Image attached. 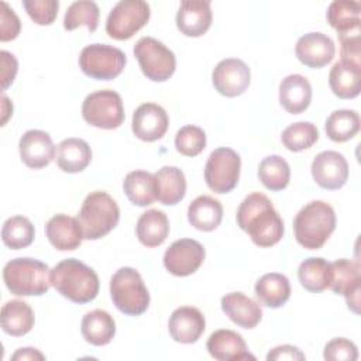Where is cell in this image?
I'll return each instance as SVG.
<instances>
[{"label":"cell","mask_w":361,"mask_h":361,"mask_svg":"<svg viewBox=\"0 0 361 361\" xmlns=\"http://www.w3.org/2000/svg\"><path fill=\"white\" fill-rule=\"evenodd\" d=\"M237 224L258 247H272L283 235V221L271 200L259 192L244 197L237 209Z\"/></svg>","instance_id":"obj_1"},{"label":"cell","mask_w":361,"mask_h":361,"mask_svg":"<svg viewBox=\"0 0 361 361\" xmlns=\"http://www.w3.org/2000/svg\"><path fill=\"white\" fill-rule=\"evenodd\" d=\"M51 285L73 303L92 302L99 293L97 274L76 258H68L58 262L51 269Z\"/></svg>","instance_id":"obj_2"},{"label":"cell","mask_w":361,"mask_h":361,"mask_svg":"<svg viewBox=\"0 0 361 361\" xmlns=\"http://www.w3.org/2000/svg\"><path fill=\"white\" fill-rule=\"evenodd\" d=\"M336 228L334 209L323 202L313 200L305 204L293 220L296 241L307 250L322 248Z\"/></svg>","instance_id":"obj_3"},{"label":"cell","mask_w":361,"mask_h":361,"mask_svg":"<svg viewBox=\"0 0 361 361\" xmlns=\"http://www.w3.org/2000/svg\"><path fill=\"white\" fill-rule=\"evenodd\" d=\"M7 289L17 296H41L51 286L49 267L34 258H14L3 268Z\"/></svg>","instance_id":"obj_4"},{"label":"cell","mask_w":361,"mask_h":361,"mask_svg":"<svg viewBox=\"0 0 361 361\" xmlns=\"http://www.w3.org/2000/svg\"><path fill=\"white\" fill-rule=\"evenodd\" d=\"M76 219L86 240H99L117 226L120 209L109 193L94 190L85 197Z\"/></svg>","instance_id":"obj_5"},{"label":"cell","mask_w":361,"mask_h":361,"mask_svg":"<svg viewBox=\"0 0 361 361\" xmlns=\"http://www.w3.org/2000/svg\"><path fill=\"white\" fill-rule=\"evenodd\" d=\"M110 295L114 306L128 316H140L149 306V292L140 272L130 267H123L113 274Z\"/></svg>","instance_id":"obj_6"},{"label":"cell","mask_w":361,"mask_h":361,"mask_svg":"<svg viewBox=\"0 0 361 361\" xmlns=\"http://www.w3.org/2000/svg\"><path fill=\"white\" fill-rule=\"evenodd\" d=\"M83 120L97 128L114 130L124 121L121 96L110 89L97 90L86 96L82 104Z\"/></svg>","instance_id":"obj_7"},{"label":"cell","mask_w":361,"mask_h":361,"mask_svg":"<svg viewBox=\"0 0 361 361\" xmlns=\"http://www.w3.org/2000/svg\"><path fill=\"white\" fill-rule=\"evenodd\" d=\"M127 63L126 54L111 45L90 44L79 55L82 72L97 80H111L117 78Z\"/></svg>","instance_id":"obj_8"},{"label":"cell","mask_w":361,"mask_h":361,"mask_svg":"<svg viewBox=\"0 0 361 361\" xmlns=\"http://www.w3.org/2000/svg\"><path fill=\"white\" fill-rule=\"evenodd\" d=\"M134 55L141 72L152 82L168 80L176 69L175 54L152 37L140 38L134 45Z\"/></svg>","instance_id":"obj_9"},{"label":"cell","mask_w":361,"mask_h":361,"mask_svg":"<svg viewBox=\"0 0 361 361\" xmlns=\"http://www.w3.org/2000/svg\"><path fill=\"white\" fill-rule=\"evenodd\" d=\"M151 8L142 0H121L109 13L106 32L110 38L124 41L140 31L149 20Z\"/></svg>","instance_id":"obj_10"},{"label":"cell","mask_w":361,"mask_h":361,"mask_svg":"<svg viewBox=\"0 0 361 361\" xmlns=\"http://www.w3.org/2000/svg\"><path fill=\"white\" fill-rule=\"evenodd\" d=\"M241 158L227 147H220L212 151L204 165V180L214 193L231 192L240 179Z\"/></svg>","instance_id":"obj_11"},{"label":"cell","mask_w":361,"mask_h":361,"mask_svg":"<svg viewBox=\"0 0 361 361\" xmlns=\"http://www.w3.org/2000/svg\"><path fill=\"white\" fill-rule=\"evenodd\" d=\"M329 288L336 295L345 298L348 309L360 313V290H361V272L360 264L347 258L330 262Z\"/></svg>","instance_id":"obj_12"},{"label":"cell","mask_w":361,"mask_h":361,"mask_svg":"<svg viewBox=\"0 0 361 361\" xmlns=\"http://www.w3.org/2000/svg\"><path fill=\"white\" fill-rule=\"evenodd\" d=\"M204 255L206 251L199 241L193 238H180L166 248L164 254V267L175 276H188L200 268Z\"/></svg>","instance_id":"obj_13"},{"label":"cell","mask_w":361,"mask_h":361,"mask_svg":"<svg viewBox=\"0 0 361 361\" xmlns=\"http://www.w3.org/2000/svg\"><path fill=\"white\" fill-rule=\"evenodd\" d=\"M214 89L226 97L243 94L251 83L248 65L238 58H226L220 61L212 73Z\"/></svg>","instance_id":"obj_14"},{"label":"cell","mask_w":361,"mask_h":361,"mask_svg":"<svg viewBox=\"0 0 361 361\" xmlns=\"http://www.w3.org/2000/svg\"><path fill=\"white\" fill-rule=\"evenodd\" d=\"M313 180L323 189L337 190L348 179V164L343 154L337 151H323L312 162Z\"/></svg>","instance_id":"obj_15"},{"label":"cell","mask_w":361,"mask_h":361,"mask_svg":"<svg viewBox=\"0 0 361 361\" xmlns=\"http://www.w3.org/2000/svg\"><path fill=\"white\" fill-rule=\"evenodd\" d=\"M169 126V117L164 107L155 103H142L133 113L131 128L141 141L152 142L161 140Z\"/></svg>","instance_id":"obj_16"},{"label":"cell","mask_w":361,"mask_h":361,"mask_svg":"<svg viewBox=\"0 0 361 361\" xmlns=\"http://www.w3.org/2000/svg\"><path fill=\"white\" fill-rule=\"evenodd\" d=\"M21 161L31 169L48 166L55 158V145L48 133L42 130H28L18 142Z\"/></svg>","instance_id":"obj_17"},{"label":"cell","mask_w":361,"mask_h":361,"mask_svg":"<svg viewBox=\"0 0 361 361\" xmlns=\"http://www.w3.org/2000/svg\"><path fill=\"white\" fill-rule=\"evenodd\" d=\"M295 54L307 68L319 69L334 58L336 47L329 35L323 32H307L298 39Z\"/></svg>","instance_id":"obj_18"},{"label":"cell","mask_w":361,"mask_h":361,"mask_svg":"<svg viewBox=\"0 0 361 361\" xmlns=\"http://www.w3.org/2000/svg\"><path fill=\"white\" fill-rule=\"evenodd\" d=\"M213 13L209 0H183L176 13V27L186 37H200L212 25Z\"/></svg>","instance_id":"obj_19"},{"label":"cell","mask_w":361,"mask_h":361,"mask_svg":"<svg viewBox=\"0 0 361 361\" xmlns=\"http://www.w3.org/2000/svg\"><path fill=\"white\" fill-rule=\"evenodd\" d=\"M168 329L171 337L176 343L192 344L196 343L206 329L203 313L193 306H182L172 312Z\"/></svg>","instance_id":"obj_20"},{"label":"cell","mask_w":361,"mask_h":361,"mask_svg":"<svg viewBox=\"0 0 361 361\" xmlns=\"http://www.w3.org/2000/svg\"><path fill=\"white\" fill-rule=\"evenodd\" d=\"M45 234L51 245L58 251L76 250L85 238L79 220L62 213L55 214L48 220Z\"/></svg>","instance_id":"obj_21"},{"label":"cell","mask_w":361,"mask_h":361,"mask_svg":"<svg viewBox=\"0 0 361 361\" xmlns=\"http://www.w3.org/2000/svg\"><path fill=\"white\" fill-rule=\"evenodd\" d=\"M209 354L219 361H240V360H255L248 353L247 344L241 334L228 329H220L210 334L206 343Z\"/></svg>","instance_id":"obj_22"},{"label":"cell","mask_w":361,"mask_h":361,"mask_svg":"<svg viewBox=\"0 0 361 361\" xmlns=\"http://www.w3.org/2000/svg\"><path fill=\"white\" fill-rule=\"evenodd\" d=\"M221 310L243 329H254L262 319L261 306L241 292H231L221 298Z\"/></svg>","instance_id":"obj_23"},{"label":"cell","mask_w":361,"mask_h":361,"mask_svg":"<svg viewBox=\"0 0 361 361\" xmlns=\"http://www.w3.org/2000/svg\"><path fill=\"white\" fill-rule=\"evenodd\" d=\"M312 86L305 76L292 73L282 79L279 85V103L288 113H303L309 107Z\"/></svg>","instance_id":"obj_24"},{"label":"cell","mask_w":361,"mask_h":361,"mask_svg":"<svg viewBox=\"0 0 361 361\" xmlns=\"http://www.w3.org/2000/svg\"><path fill=\"white\" fill-rule=\"evenodd\" d=\"M157 200L166 206L178 204L186 193L185 173L176 166H162L154 175Z\"/></svg>","instance_id":"obj_25"},{"label":"cell","mask_w":361,"mask_h":361,"mask_svg":"<svg viewBox=\"0 0 361 361\" xmlns=\"http://www.w3.org/2000/svg\"><path fill=\"white\" fill-rule=\"evenodd\" d=\"M80 331L83 338L92 345H106L116 334V322L106 310L94 309L83 316Z\"/></svg>","instance_id":"obj_26"},{"label":"cell","mask_w":361,"mask_h":361,"mask_svg":"<svg viewBox=\"0 0 361 361\" xmlns=\"http://www.w3.org/2000/svg\"><path fill=\"white\" fill-rule=\"evenodd\" d=\"M223 219L221 203L207 195L197 196L188 207V220L196 230L213 231Z\"/></svg>","instance_id":"obj_27"},{"label":"cell","mask_w":361,"mask_h":361,"mask_svg":"<svg viewBox=\"0 0 361 361\" xmlns=\"http://www.w3.org/2000/svg\"><path fill=\"white\" fill-rule=\"evenodd\" d=\"M1 329L13 337H21L34 327V312L24 300L13 299L3 305L0 313Z\"/></svg>","instance_id":"obj_28"},{"label":"cell","mask_w":361,"mask_h":361,"mask_svg":"<svg viewBox=\"0 0 361 361\" xmlns=\"http://www.w3.org/2000/svg\"><path fill=\"white\" fill-rule=\"evenodd\" d=\"M92 161V149L82 138H66L56 149V164L68 173H78L87 168Z\"/></svg>","instance_id":"obj_29"},{"label":"cell","mask_w":361,"mask_h":361,"mask_svg":"<svg viewBox=\"0 0 361 361\" xmlns=\"http://www.w3.org/2000/svg\"><path fill=\"white\" fill-rule=\"evenodd\" d=\"M135 231L142 245L154 248L166 240L169 234V220L162 210L149 209L140 216Z\"/></svg>","instance_id":"obj_30"},{"label":"cell","mask_w":361,"mask_h":361,"mask_svg":"<svg viewBox=\"0 0 361 361\" xmlns=\"http://www.w3.org/2000/svg\"><path fill=\"white\" fill-rule=\"evenodd\" d=\"M255 296L267 307H281L290 298L289 279L278 272L265 274L255 283Z\"/></svg>","instance_id":"obj_31"},{"label":"cell","mask_w":361,"mask_h":361,"mask_svg":"<svg viewBox=\"0 0 361 361\" xmlns=\"http://www.w3.org/2000/svg\"><path fill=\"white\" fill-rule=\"evenodd\" d=\"M329 85L331 92L340 99H354L361 90V68L336 62L329 73Z\"/></svg>","instance_id":"obj_32"},{"label":"cell","mask_w":361,"mask_h":361,"mask_svg":"<svg viewBox=\"0 0 361 361\" xmlns=\"http://www.w3.org/2000/svg\"><path fill=\"white\" fill-rule=\"evenodd\" d=\"M326 18L337 35L361 30V6L357 1L334 0L327 8Z\"/></svg>","instance_id":"obj_33"},{"label":"cell","mask_w":361,"mask_h":361,"mask_svg":"<svg viewBox=\"0 0 361 361\" xmlns=\"http://www.w3.org/2000/svg\"><path fill=\"white\" fill-rule=\"evenodd\" d=\"M123 189L128 200L140 207L149 206L157 199L154 175L147 171L128 172L124 178Z\"/></svg>","instance_id":"obj_34"},{"label":"cell","mask_w":361,"mask_h":361,"mask_svg":"<svg viewBox=\"0 0 361 361\" xmlns=\"http://www.w3.org/2000/svg\"><path fill=\"white\" fill-rule=\"evenodd\" d=\"M298 278L306 290L313 293L323 292L329 288L330 262L320 257H310L300 262L298 268Z\"/></svg>","instance_id":"obj_35"},{"label":"cell","mask_w":361,"mask_h":361,"mask_svg":"<svg viewBox=\"0 0 361 361\" xmlns=\"http://www.w3.org/2000/svg\"><path fill=\"white\" fill-rule=\"evenodd\" d=\"M360 116L354 110H334L326 120L324 130L327 137L334 142H345L360 131Z\"/></svg>","instance_id":"obj_36"},{"label":"cell","mask_w":361,"mask_h":361,"mask_svg":"<svg viewBox=\"0 0 361 361\" xmlns=\"http://www.w3.org/2000/svg\"><path fill=\"white\" fill-rule=\"evenodd\" d=\"M258 178L267 189L272 192H279L289 185V164L281 155H268L259 162Z\"/></svg>","instance_id":"obj_37"},{"label":"cell","mask_w":361,"mask_h":361,"mask_svg":"<svg viewBox=\"0 0 361 361\" xmlns=\"http://www.w3.org/2000/svg\"><path fill=\"white\" fill-rule=\"evenodd\" d=\"M35 230L30 219L24 216L8 217L1 228L3 244L11 250H21L34 241Z\"/></svg>","instance_id":"obj_38"},{"label":"cell","mask_w":361,"mask_h":361,"mask_svg":"<svg viewBox=\"0 0 361 361\" xmlns=\"http://www.w3.org/2000/svg\"><path fill=\"white\" fill-rule=\"evenodd\" d=\"M99 7L94 1L79 0L73 1L65 11L63 28L66 31H73L80 25H86L90 32H94L99 25Z\"/></svg>","instance_id":"obj_39"},{"label":"cell","mask_w":361,"mask_h":361,"mask_svg":"<svg viewBox=\"0 0 361 361\" xmlns=\"http://www.w3.org/2000/svg\"><path fill=\"white\" fill-rule=\"evenodd\" d=\"M282 144L292 152L310 148L319 140V130L309 121H299L288 126L281 135Z\"/></svg>","instance_id":"obj_40"},{"label":"cell","mask_w":361,"mask_h":361,"mask_svg":"<svg viewBox=\"0 0 361 361\" xmlns=\"http://www.w3.org/2000/svg\"><path fill=\"white\" fill-rule=\"evenodd\" d=\"M175 148L185 157H196L206 148V133L197 126H183L175 135Z\"/></svg>","instance_id":"obj_41"},{"label":"cell","mask_w":361,"mask_h":361,"mask_svg":"<svg viewBox=\"0 0 361 361\" xmlns=\"http://www.w3.org/2000/svg\"><path fill=\"white\" fill-rule=\"evenodd\" d=\"M23 7L25 8L30 18L38 25H49L58 16L59 1L58 0H24Z\"/></svg>","instance_id":"obj_42"},{"label":"cell","mask_w":361,"mask_h":361,"mask_svg":"<svg viewBox=\"0 0 361 361\" xmlns=\"http://www.w3.org/2000/svg\"><path fill=\"white\" fill-rule=\"evenodd\" d=\"M323 357L324 360H330V361H340V360L355 361L358 358V350L353 341L344 337H336L326 344Z\"/></svg>","instance_id":"obj_43"},{"label":"cell","mask_w":361,"mask_h":361,"mask_svg":"<svg viewBox=\"0 0 361 361\" xmlns=\"http://www.w3.org/2000/svg\"><path fill=\"white\" fill-rule=\"evenodd\" d=\"M341 61L361 68V30L338 35Z\"/></svg>","instance_id":"obj_44"},{"label":"cell","mask_w":361,"mask_h":361,"mask_svg":"<svg viewBox=\"0 0 361 361\" xmlns=\"http://www.w3.org/2000/svg\"><path fill=\"white\" fill-rule=\"evenodd\" d=\"M21 23L14 10L6 3H0V39L3 42L11 41L18 37Z\"/></svg>","instance_id":"obj_45"},{"label":"cell","mask_w":361,"mask_h":361,"mask_svg":"<svg viewBox=\"0 0 361 361\" xmlns=\"http://www.w3.org/2000/svg\"><path fill=\"white\" fill-rule=\"evenodd\" d=\"M0 58H1V87L3 90H6L16 79L18 63L16 56L8 51H1Z\"/></svg>","instance_id":"obj_46"},{"label":"cell","mask_w":361,"mask_h":361,"mask_svg":"<svg viewBox=\"0 0 361 361\" xmlns=\"http://www.w3.org/2000/svg\"><path fill=\"white\" fill-rule=\"evenodd\" d=\"M305 354L295 345H289V344H283V345H278L275 348H272L268 354H267V360L268 361H283V360H290V361H302L305 360Z\"/></svg>","instance_id":"obj_47"},{"label":"cell","mask_w":361,"mask_h":361,"mask_svg":"<svg viewBox=\"0 0 361 361\" xmlns=\"http://www.w3.org/2000/svg\"><path fill=\"white\" fill-rule=\"evenodd\" d=\"M13 361H27V360H45V355L39 353L37 348L25 347V348H18L13 355Z\"/></svg>","instance_id":"obj_48"},{"label":"cell","mask_w":361,"mask_h":361,"mask_svg":"<svg viewBox=\"0 0 361 361\" xmlns=\"http://www.w3.org/2000/svg\"><path fill=\"white\" fill-rule=\"evenodd\" d=\"M10 104H11V102H10L8 97L3 93V94H1V111H3L1 126H4L6 121H7V118L10 117V114H13V107H8V109H7V106H10Z\"/></svg>","instance_id":"obj_49"}]
</instances>
